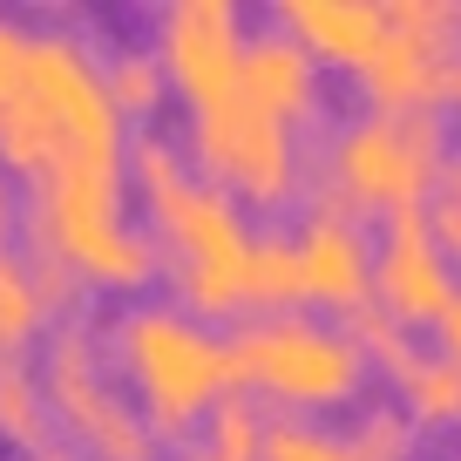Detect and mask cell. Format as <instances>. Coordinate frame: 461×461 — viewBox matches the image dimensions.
Masks as SVG:
<instances>
[{"label":"cell","mask_w":461,"mask_h":461,"mask_svg":"<svg viewBox=\"0 0 461 461\" xmlns=\"http://www.w3.org/2000/svg\"><path fill=\"white\" fill-rule=\"evenodd\" d=\"M0 163L48 176H130L122 109L102 61L68 28H21L0 14Z\"/></svg>","instance_id":"1"},{"label":"cell","mask_w":461,"mask_h":461,"mask_svg":"<svg viewBox=\"0 0 461 461\" xmlns=\"http://www.w3.org/2000/svg\"><path fill=\"white\" fill-rule=\"evenodd\" d=\"M130 176L143 190L149 217H157V258L170 265L176 292H184V312H238L251 305V238L238 197H230L217 176H197L184 163V149L163 130L130 136Z\"/></svg>","instance_id":"2"},{"label":"cell","mask_w":461,"mask_h":461,"mask_svg":"<svg viewBox=\"0 0 461 461\" xmlns=\"http://www.w3.org/2000/svg\"><path fill=\"white\" fill-rule=\"evenodd\" d=\"M115 366L130 374L136 407L157 428V441H176L238 387V360L217 332H203L197 312L143 299L115 319Z\"/></svg>","instance_id":"3"},{"label":"cell","mask_w":461,"mask_h":461,"mask_svg":"<svg viewBox=\"0 0 461 461\" xmlns=\"http://www.w3.org/2000/svg\"><path fill=\"white\" fill-rule=\"evenodd\" d=\"M447 170V136H441V109H414V115H387L366 109L353 115L326 149V190L339 211H420L434 184Z\"/></svg>","instance_id":"4"},{"label":"cell","mask_w":461,"mask_h":461,"mask_svg":"<svg viewBox=\"0 0 461 461\" xmlns=\"http://www.w3.org/2000/svg\"><path fill=\"white\" fill-rule=\"evenodd\" d=\"M122 184L130 176H48L34 184L28 203V238L75 265L88 285L136 292L157 272V238L130 224L122 211Z\"/></svg>","instance_id":"5"},{"label":"cell","mask_w":461,"mask_h":461,"mask_svg":"<svg viewBox=\"0 0 461 461\" xmlns=\"http://www.w3.org/2000/svg\"><path fill=\"white\" fill-rule=\"evenodd\" d=\"M230 360H238V380L285 407H332L353 401L366 380V346L353 339L332 319H305V312H272L251 319L238 339H230Z\"/></svg>","instance_id":"6"},{"label":"cell","mask_w":461,"mask_h":461,"mask_svg":"<svg viewBox=\"0 0 461 461\" xmlns=\"http://www.w3.org/2000/svg\"><path fill=\"white\" fill-rule=\"evenodd\" d=\"M48 401L68 420V434L88 447V461H157V428L143 420V407H130L102 374V339L88 332V319L48 332Z\"/></svg>","instance_id":"7"},{"label":"cell","mask_w":461,"mask_h":461,"mask_svg":"<svg viewBox=\"0 0 461 461\" xmlns=\"http://www.w3.org/2000/svg\"><path fill=\"white\" fill-rule=\"evenodd\" d=\"M190 149L217 184L251 203H285L299 190V136L245 95L190 109Z\"/></svg>","instance_id":"8"},{"label":"cell","mask_w":461,"mask_h":461,"mask_svg":"<svg viewBox=\"0 0 461 461\" xmlns=\"http://www.w3.org/2000/svg\"><path fill=\"white\" fill-rule=\"evenodd\" d=\"M157 61L170 88H184L190 109L238 95L245 75V21L230 0H170L157 14Z\"/></svg>","instance_id":"9"},{"label":"cell","mask_w":461,"mask_h":461,"mask_svg":"<svg viewBox=\"0 0 461 461\" xmlns=\"http://www.w3.org/2000/svg\"><path fill=\"white\" fill-rule=\"evenodd\" d=\"M374 292L401 326H420V319H441L447 299H455V258L434 238L428 211H393L387 238L374 251Z\"/></svg>","instance_id":"10"},{"label":"cell","mask_w":461,"mask_h":461,"mask_svg":"<svg viewBox=\"0 0 461 461\" xmlns=\"http://www.w3.org/2000/svg\"><path fill=\"white\" fill-rule=\"evenodd\" d=\"M292 251H299L305 299L346 305V312H360V305H366V292H374V245H366V230H360L353 211H339L332 197H319L312 211H305Z\"/></svg>","instance_id":"11"},{"label":"cell","mask_w":461,"mask_h":461,"mask_svg":"<svg viewBox=\"0 0 461 461\" xmlns=\"http://www.w3.org/2000/svg\"><path fill=\"white\" fill-rule=\"evenodd\" d=\"M366 95L387 115H414V109H441L461 95V41L441 34H407L387 21V41L374 48V61L360 68Z\"/></svg>","instance_id":"12"},{"label":"cell","mask_w":461,"mask_h":461,"mask_svg":"<svg viewBox=\"0 0 461 461\" xmlns=\"http://www.w3.org/2000/svg\"><path fill=\"white\" fill-rule=\"evenodd\" d=\"M238 95L258 102L265 115H278L285 130H299L305 115L319 109V55L299 48L285 28H265L245 41V75H238Z\"/></svg>","instance_id":"13"},{"label":"cell","mask_w":461,"mask_h":461,"mask_svg":"<svg viewBox=\"0 0 461 461\" xmlns=\"http://www.w3.org/2000/svg\"><path fill=\"white\" fill-rule=\"evenodd\" d=\"M278 28L326 61L366 68L374 48L387 41V7L380 0H278Z\"/></svg>","instance_id":"14"},{"label":"cell","mask_w":461,"mask_h":461,"mask_svg":"<svg viewBox=\"0 0 461 461\" xmlns=\"http://www.w3.org/2000/svg\"><path fill=\"white\" fill-rule=\"evenodd\" d=\"M0 441L48 455V387L28 360H0Z\"/></svg>","instance_id":"15"},{"label":"cell","mask_w":461,"mask_h":461,"mask_svg":"<svg viewBox=\"0 0 461 461\" xmlns=\"http://www.w3.org/2000/svg\"><path fill=\"white\" fill-rule=\"evenodd\" d=\"M401 401H407V420H461V360H447V353H420L401 366Z\"/></svg>","instance_id":"16"},{"label":"cell","mask_w":461,"mask_h":461,"mask_svg":"<svg viewBox=\"0 0 461 461\" xmlns=\"http://www.w3.org/2000/svg\"><path fill=\"white\" fill-rule=\"evenodd\" d=\"M265 407L251 393H224L203 420V461H258L265 455Z\"/></svg>","instance_id":"17"},{"label":"cell","mask_w":461,"mask_h":461,"mask_svg":"<svg viewBox=\"0 0 461 461\" xmlns=\"http://www.w3.org/2000/svg\"><path fill=\"white\" fill-rule=\"evenodd\" d=\"M41 292H34V272L21 251L0 245V360H21V346L34 339V326H41Z\"/></svg>","instance_id":"18"},{"label":"cell","mask_w":461,"mask_h":461,"mask_svg":"<svg viewBox=\"0 0 461 461\" xmlns=\"http://www.w3.org/2000/svg\"><path fill=\"white\" fill-rule=\"evenodd\" d=\"M102 82H109V102L122 115H149L163 102V88H170V75H163V61L149 48H115L102 61Z\"/></svg>","instance_id":"19"},{"label":"cell","mask_w":461,"mask_h":461,"mask_svg":"<svg viewBox=\"0 0 461 461\" xmlns=\"http://www.w3.org/2000/svg\"><path fill=\"white\" fill-rule=\"evenodd\" d=\"M258 461H360V455H353L346 434L319 428V420H305V414H272L265 420V455Z\"/></svg>","instance_id":"20"},{"label":"cell","mask_w":461,"mask_h":461,"mask_svg":"<svg viewBox=\"0 0 461 461\" xmlns=\"http://www.w3.org/2000/svg\"><path fill=\"white\" fill-rule=\"evenodd\" d=\"M285 299H305L299 251H292V238H258L251 245V305H285Z\"/></svg>","instance_id":"21"},{"label":"cell","mask_w":461,"mask_h":461,"mask_svg":"<svg viewBox=\"0 0 461 461\" xmlns=\"http://www.w3.org/2000/svg\"><path fill=\"white\" fill-rule=\"evenodd\" d=\"M346 441H353L360 461H407V455H414V420H407L401 407H366Z\"/></svg>","instance_id":"22"},{"label":"cell","mask_w":461,"mask_h":461,"mask_svg":"<svg viewBox=\"0 0 461 461\" xmlns=\"http://www.w3.org/2000/svg\"><path fill=\"white\" fill-rule=\"evenodd\" d=\"M428 217H434V238H441L447 251H461V163H455V170H447V197L434 203Z\"/></svg>","instance_id":"23"},{"label":"cell","mask_w":461,"mask_h":461,"mask_svg":"<svg viewBox=\"0 0 461 461\" xmlns=\"http://www.w3.org/2000/svg\"><path fill=\"white\" fill-rule=\"evenodd\" d=\"M434 332H441V353H447V360H461V292L447 299V312L434 319Z\"/></svg>","instance_id":"24"},{"label":"cell","mask_w":461,"mask_h":461,"mask_svg":"<svg viewBox=\"0 0 461 461\" xmlns=\"http://www.w3.org/2000/svg\"><path fill=\"white\" fill-rule=\"evenodd\" d=\"M14 224V197H7V176H0V230Z\"/></svg>","instance_id":"25"},{"label":"cell","mask_w":461,"mask_h":461,"mask_svg":"<svg viewBox=\"0 0 461 461\" xmlns=\"http://www.w3.org/2000/svg\"><path fill=\"white\" fill-rule=\"evenodd\" d=\"M28 461H68V455H61V447H48V455H28Z\"/></svg>","instance_id":"26"},{"label":"cell","mask_w":461,"mask_h":461,"mask_svg":"<svg viewBox=\"0 0 461 461\" xmlns=\"http://www.w3.org/2000/svg\"><path fill=\"white\" fill-rule=\"evenodd\" d=\"M455 102H461V95H455Z\"/></svg>","instance_id":"27"},{"label":"cell","mask_w":461,"mask_h":461,"mask_svg":"<svg viewBox=\"0 0 461 461\" xmlns=\"http://www.w3.org/2000/svg\"><path fill=\"white\" fill-rule=\"evenodd\" d=\"M197 461H203V455H197Z\"/></svg>","instance_id":"28"}]
</instances>
